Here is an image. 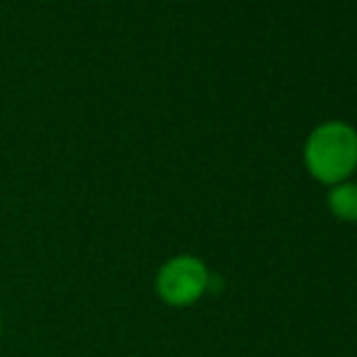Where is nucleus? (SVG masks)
Segmentation results:
<instances>
[{
  "label": "nucleus",
  "mask_w": 357,
  "mask_h": 357,
  "mask_svg": "<svg viewBox=\"0 0 357 357\" xmlns=\"http://www.w3.org/2000/svg\"><path fill=\"white\" fill-rule=\"evenodd\" d=\"M304 165L321 185H338L357 170V129L343 119L316 124L304 142Z\"/></svg>",
  "instance_id": "nucleus-1"
},
{
  "label": "nucleus",
  "mask_w": 357,
  "mask_h": 357,
  "mask_svg": "<svg viewBox=\"0 0 357 357\" xmlns=\"http://www.w3.org/2000/svg\"><path fill=\"white\" fill-rule=\"evenodd\" d=\"M155 296L173 309H188L197 304L212 287L207 263L192 253H178L158 268L153 280Z\"/></svg>",
  "instance_id": "nucleus-2"
},
{
  "label": "nucleus",
  "mask_w": 357,
  "mask_h": 357,
  "mask_svg": "<svg viewBox=\"0 0 357 357\" xmlns=\"http://www.w3.org/2000/svg\"><path fill=\"white\" fill-rule=\"evenodd\" d=\"M326 204L338 221H357V183L345 180V183L331 185Z\"/></svg>",
  "instance_id": "nucleus-3"
},
{
  "label": "nucleus",
  "mask_w": 357,
  "mask_h": 357,
  "mask_svg": "<svg viewBox=\"0 0 357 357\" xmlns=\"http://www.w3.org/2000/svg\"><path fill=\"white\" fill-rule=\"evenodd\" d=\"M0 335H3V309H0Z\"/></svg>",
  "instance_id": "nucleus-4"
}]
</instances>
